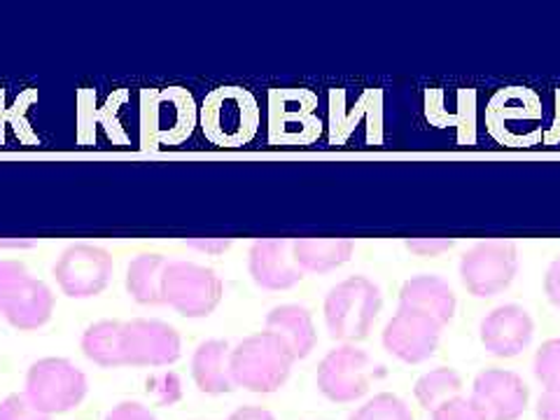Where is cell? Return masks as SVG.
I'll list each match as a JSON object with an SVG mask.
<instances>
[{"label":"cell","mask_w":560,"mask_h":420,"mask_svg":"<svg viewBox=\"0 0 560 420\" xmlns=\"http://www.w3.org/2000/svg\"><path fill=\"white\" fill-rule=\"evenodd\" d=\"M545 108L528 86H502L486 103V131L502 148H535L545 140Z\"/></svg>","instance_id":"6da1fadb"},{"label":"cell","mask_w":560,"mask_h":420,"mask_svg":"<svg viewBox=\"0 0 560 420\" xmlns=\"http://www.w3.org/2000/svg\"><path fill=\"white\" fill-rule=\"evenodd\" d=\"M383 306L381 288L366 276H350L325 296V325L329 337L341 343H358L370 337Z\"/></svg>","instance_id":"7a4b0ae2"},{"label":"cell","mask_w":560,"mask_h":420,"mask_svg":"<svg viewBox=\"0 0 560 420\" xmlns=\"http://www.w3.org/2000/svg\"><path fill=\"white\" fill-rule=\"evenodd\" d=\"M201 129L218 148H243L259 131V103L243 86H218L201 105Z\"/></svg>","instance_id":"3957f363"},{"label":"cell","mask_w":560,"mask_h":420,"mask_svg":"<svg viewBox=\"0 0 560 420\" xmlns=\"http://www.w3.org/2000/svg\"><path fill=\"white\" fill-rule=\"evenodd\" d=\"M294 362L288 346L267 329L232 348V376L236 388L259 395H271L283 388Z\"/></svg>","instance_id":"277c9868"},{"label":"cell","mask_w":560,"mask_h":420,"mask_svg":"<svg viewBox=\"0 0 560 420\" xmlns=\"http://www.w3.org/2000/svg\"><path fill=\"white\" fill-rule=\"evenodd\" d=\"M55 313V294L22 261L0 259V315L16 329H38Z\"/></svg>","instance_id":"5b68a950"},{"label":"cell","mask_w":560,"mask_h":420,"mask_svg":"<svg viewBox=\"0 0 560 420\" xmlns=\"http://www.w3.org/2000/svg\"><path fill=\"white\" fill-rule=\"evenodd\" d=\"M86 376L66 358H43L31 364L24 395L45 416L68 413L82 405L86 397Z\"/></svg>","instance_id":"8992f818"},{"label":"cell","mask_w":560,"mask_h":420,"mask_svg":"<svg viewBox=\"0 0 560 420\" xmlns=\"http://www.w3.org/2000/svg\"><path fill=\"white\" fill-rule=\"evenodd\" d=\"M162 294L164 304L185 318H208L222 302L224 285L213 269L195 265V261L175 259L166 265Z\"/></svg>","instance_id":"52a82bcc"},{"label":"cell","mask_w":560,"mask_h":420,"mask_svg":"<svg viewBox=\"0 0 560 420\" xmlns=\"http://www.w3.org/2000/svg\"><path fill=\"white\" fill-rule=\"evenodd\" d=\"M460 280L477 300H490L514 283L518 271V250L512 241H481L460 257Z\"/></svg>","instance_id":"ba28073f"},{"label":"cell","mask_w":560,"mask_h":420,"mask_svg":"<svg viewBox=\"0 0 560 420\" xmlns=\"http://www.w3.org/2000/svg\"><path fill=\"white\" fill-rule=\"evenodd\" d=\"M197 125V105L189 92L171 86L168 92L143 94V143L152 148L180 145Z\"/></svg>","instance_id":"9c48e42d"},{"label":"cell","mask_w":560,"mask_h":420,"mask_svg":"<svg viewBox=\"0 0 560 420\" xmlns=\"http://www.w3.org/2000/svg\"><path fill=\"white\" fill-rule=\"evenodd\" d=\"M372 378L374 362L370 353L350 343L329 350L315 374L320 393L337 405H350V401L364 397L372 388Z\"/></svg>","instance_id":"30bf717a"},{"label":"cell","mask_w":560,"mask_h":420,"mask_svg":"<svg viewBox=\"0 0 560 420\" xmlns=\"http://www.w3.org/2000/svg\"><path fill=\"white\" fill-rule=\"evenodd\" d=\"M55 278L70 300H90L108 288L113 255L92 243H75L61 253L55 265Z\"/></svg>","instance_id":"8fae6325"},{"label":"cell","mask_w":560,"mask_h":420,"mask_svg":"<svg viewBox=\"0 0 560 420\" xmlns=\"http://www.w3.org/2000/svg\"><path fill=\"white\" fill-rule=\"evenodd\" d=\"M471 405L483 420H518L530 401V388L516 372L483 370L471 383Z\"/></svg>","instance_id":"7c38bea8"},{"label":"cell","mask_w":560,"mask_h":420,"mask_svg":"<svg viewBox=\"0 0 560 420\" xmlns=\"http://www.w3.org/2000/svg\"><path fill=\"white\" fill-rule=\"evenodd\" d=\"M318 98L311 92H273L271 94V143L308 145L323 131V121L315 115Z\"/></svg>","instance_id":"4fadbf2b"},{"label":"cell","mask_w":560,"mask_h":420,"mask_svg":"<svg viewBox=\"0 0 560 420\" xmlns=\"http://www.w3.org/2000/svg\"><path fill=\"white\" fill-rule=\"evenodd\" d=\"M383 348L405 364H420L434 355L442 341V325L425 315L397 311L383 327Z\"/></svg>","instance_id":"5bb4252c"},{"label":"cell","mask_w":560,"mask_h":420,"mask_svg":"<svg viewBox=\"0 0 560 420\" xmlns=\"http://www.w3.org/2000/svg\"><path fill=\"white\" fill-rule=\"evenodd\" d=\"M178 329L164 320L136 318L125 323V358L131 366H166L180 360Z\"/></svg>","instance_id":"9a60e30c"},{"label":"cell","mask_w":560,"mask_h":420,"mask_svg":"<svg viewBox=\"0 0 560 420\" xmlns=\"http://www.w3.org/2000/svg\"><path fill=\"white\" fill-rule=\"evenodd\" d=\"M535 323L518 304H502L490 311L479 325V339L490 355L510 360L530 346Z\"/></svg>","instance_id":"2e32d148"},{"label":"cell","mask_w":560,"mask_h":420,"mask_svg":"<svg viewBox=\"0 0 560 420\" xmlns=\"http://www.w3.org/2000/svg\"><path fill=\"white\" fill-rule=\"evenodd\" d=\"M248 269L261 290H290L302 283L304 271L296 267L292 238H259L248 255Z\"/></svg>","instance_id":"e0dca14e"},{"label":"cell","mask_w":560,"mask_h":420,"mask_svg":"<svg viewBox=\"0 0 560 420\" xmlns=\"http://www.w3.org/2000/svg\"><path fill=\"white\" fill-rule=\"evenodd\" d=\"M455 308H458V300L442 276L420 273L409 278L399 290V311L425 315L442 327L453 320Z\"/></svg>","instance_id":"ac0fdd59"},{"label":"cell","mask_w":560,"mask_h":420,"mask_svg":"<svg viewBox=\"0 0 560 420\" xmlns=\"http://www.w3.org/2000/svg\"><path fill=\"white\" fill-rule=\"evenodd\" d=\"M191 376L206 395H224L236 388L232 376V348L226 341L208 339L191 355Z\"/></svg>","instance_id":"d6986e66"},{"label":"cell","mask_w":560,"mask_h":420,"mask_svg":"<svg viewBox=\"0 0 560 420\" xmlns=\"http://www.w3.org/2000/svg\"><path fill=\"white\" fill-rule=\"evenodd\" d=\"M267 331L276 335L288 346L294 360H304L318 343V331L313 325V315L300 304H280L267 315Z\"/></svg>","instance_id":"ffe728a7"},{"label":"cell","mask_w":560,"mask_h":420,"mask_svg":"<svg viewBox=\"0 0 560 420\" xmlns=\"http://www.w3.org/2000/svg\"><path fill=\"white\" fill-rule=\"evenodd\" d=\"M355 243L350 238H292V255L304 273H327L350 261Z\"/></svg>","instance_id":"44dd1931"},{"label":"cell","mask_w":560,"mask_h":420,"mask_svg":"<svg viewBox=\"0 0 560 420\" xmlns=\"http://www.w3.org/2000/svg\"><path fill=\"white\" fill-rule=\"evenodd\" d=\"M82 353L98 366H125V323L98 320L82 335Z\"/></svg>","instance_id":"7402d4cb"},{"label":"cell","mask_w":560,"mask_h":420,"mask_svg":"<svg viewBox=\"0 0 560 420\" xmlns=\"http://www.w3.org/2000/svg\"><path fill=\"white\" fill-rule=\"evenodd\" d=\"M168 259L164 255H138L127 269V290L138 304L160 306L164 304L162 283Z\"/></svg>","instance_id":"603a6c76"},{"label":"cell","mask_w":560,"mask_h":420,"mask_svg":"<svg viewBox=\"0 0 560 420\" xmlns=\"http://www.w3.org/2000/svg\"><path fill=\"white\" fill-rule=\"evenodd\" d=\"M463 393V378L460 374L451 370V366H436V370L425 372L413 385L416 401L425 411H434L442 407L444 401L460 397Z\"/></svg>","instance_id":"cb8c5ba5"},{"label":"cell","mask_w":560,"mask_h":420,"mask_svg":"<svg viewBox=\"0 0 560 420\" xmlns=\"http://www.w3.org/2000/svg\"><path fill=\"white\" fill-rule=\"evenodd\" d=\"M348 420H416L409 405L393 393H378L350 413Z\"/></svg>","instance_id":"d4e9b609"},{"label":"cell","mask_w":560,"mask_h":420,"mask_svg":"<svg viewBox=\"0 0 560 420\" xmlns=\"http://www.w3.org/2000/svg\"><path fill=\"white\" fill-rule=\"evenodd\" d=\"M533 374L545 385V390L560 388V339H549L537 348L533 360Z\"/></svg>","instance_id":"484cf974"},{"label":"cell","mask_w":560,"mask_h":420,"mask_svg":"<svg viewBox=\"0 0 560 420\" xmlns=\"http://www.w3.org/2000/svg\"><path fill=\"white\" fill-rule=\"evenodd\" d=\"M0 420H49V416L35 409L24 393H16L0 401Z\"/></svg>","instance_id":"4316f807"},{"label":"cell","mask_w":560,"mask_h":420,"mask_svg":"<svg viewBox=\"0 0 560 420\" xmlns=\"http://www.w3.org/2000/svg\"><path fill=\"white\" fill-rule=\"evenodd\" d=\"M432 420H483L469 397H455L432 411Z\"/></svg>","instance_id":"83f0119b"},{"label":"cell","mask_w":560,"mask_h":420,"mask_svg":"<svg viewBox=\"0 0 560 420\" xmlns=\"http://www.w3.org/2000/svg\"><path fill=\"white\" fill-rule=\"evenodd\" d=\"M407 250H411L418 257H436L446 250H451L455 241L453 238H407Z\"/></svg>","instance_id":"f1b7e54d"},{"label":"cell","mask_w":560,"mask_h":420,"mask_svg":"<svg viewBox=\"0 0 560 420\" xmlns=\"http://www.w3.org/2000/svg\"><path fill=\"white\" fill-rule=\"evenodd\" d=\"M105 420H156V416L140 401H121V405L108 411Z\"/></svg>","instance_id":"f546056e"},{"label":"cell","mask_w":560,"mask_h":420,"mask_svg":"<svg viewBox=\"0 0 560 420\" xmlns=\"http://www.w3.org/2000/svg\"><path fill=\"white\" fill-rule=\"evenodd\" d=\"M537 420H560V388L545 390L537 399Z\"/></svg>","instance_id":"4dcf8cb0"},{"label":"cell","mask_w":560,"mask_h":420,"mask_svg":"<svg viewBox=\"0 0 560 420\" xmlns=\"http://www.w3.org/2000/svg\"><path fill=\"white\" fill-rule=\"evenodd\" d=\"M545 294L547 300L560 308V257H556L549 269H547V276H545Z\"/></svg>","instance_id":"1f68e13d"},{"label":"cell","mask_w":560,"mask_h":420,"mask_svg":"<svg viewBox=\"0 0 560 420\" xmlns=\"http://www.w3.org/2000/svg\"><path fill=\"white\" fill-rule=\"evenodd\" d=\"M232 238H189L187 245L189 248H197L201 253H210V255H220L226 248H232Z\"/></svg>","instance_id":"d6a6232c"},{"label":"cell","mask_w":560,"mask_h":420,"mask_svg":"<svg viewBox=\"0 0 560 420\" xmlns=\"http://www.w3.org/2000/svg\"><path fill=\"white\" fill-rule=\"evenodd\" d=\"M226 420H276V416L265 407H241Z\"/></svg>","instance_id":"836d02e7"},{"label":"cell","mask_w":560,"mask_h":420,"mask_svg":"<svg viewBox=\"0 0 560 420\" xmlns=\"http://www.w3.org/2000/svg\"><path fill=\"white\" fill-rule=\"evenodd\" d=\"M545 143L547 145H560V90L556 92V117L551 129L545 131Z\"/></svg>","instance_id":"e575fe53"},{"label":"cell","mask_w":560,"mask_h":420,"mask_svg":"<svg viewBox=\"0 0 560 420\" xmlns=\"http://www.w3.org/2000/svg\"><path fill=\"white\" fill-rule=\"evenodd\" d=\"M33 241H0V248H31Z\"/></svg>","instance_id":"d590c367"}]
</instances>
